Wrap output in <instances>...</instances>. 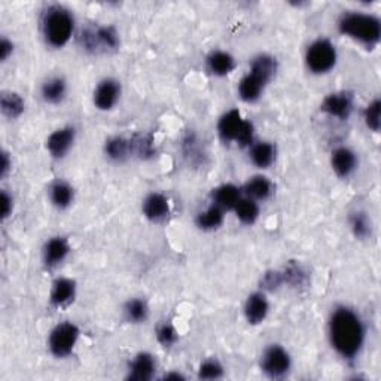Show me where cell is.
I'll list each match as a JSON object with an SVG mask.
<instances>
[{
	"mask_svg": "<svg viewBox=\"0 0 381 381\" xmlns=\"http://www.w3.org/2000/svg\"><path fill=\"white\" fill-rule=\"evenodd\" d=\"M331 346L344 359H355L365 342V325L349 307H337L329 319Z\"/></svg>",
	"mask_w": 381,
	"mask_h": 381,
	"instance_id": "1",
	"label": "cell"
},
{
	"mask_svg": "<svg viewBox=\"0 0 381 381\" xmlns=\"http://www.w3.org/2000/svg\"><path fill=\"white\" fill-rule=\"evenodd\" d=\"M75 32V17L69 9L52 5L42 17V34L45 42L52 48H63L68 45Z\"/></svg>",
	"mask_w": 381,
	"mask_h": 381,
	"instance_id": "2",
	"label": "cell"
},
{
	"mask_svg": "<svg viewBox=\"0 0 381 381\" xmlns=\"http://www.w3.org/2000/svg\"><path fill=\"white\" fill-rule=\"evenodd\" d=\"M338 29L342 34L367 46H375L380 42L381 23L377 17L364 12H344L338 21Z\"/></svg>",
	"mask_w": 381,
	"mask_h": 381,
	"instance_id": "3",
	"label": "cell"
},
{
	"mask_svg": "<svg viewBox=\"0 0 381 381\" xmlns=\"http://www.w3.org/2000/svg\"><path fill=\"white\" fill-rule=\"evenodd\" d=\"M79 41L82 48L90 54H101L115 51L119 46V34L110 25H96L83 29Z\"/></svg>",
	"mask_w": 381,
	"mask_h": 381,
	"instance_id": "4",
	"label": "cell"
},
{
	"mask_svg": "<svg viewBox=\"0 0 381 381\" xmlns=\"http://www.w3.org/2000/svg\"><path fill=\"white\" fill-rule=\"evenodd\" d=\"M337 63V50L328 39L314 41L305 51V64L316 75H325Z\"/></svg>",
	"mask_w": 381,
	"mask_h": 381,
	"instance_id": "5",
	"label": "cell"
},
{
	"mask_svg": "<svg viewBox=\"0 0 381 381\" xmlns=\"http://www.w3.org/2000/svg\"><path fill=\"white\" fill-rule=\"evenodd\" d=\"M79 328L72 322H63L55 327L48 338V347L51 355L57 359H64L70 356L75 350L79 340Z\"/></svg>",
	"mask_w": 381,
	"mask_h": 381,
	"instance_id": "6",
	"label": "cell"
},
{
	"mask_svg": "<svg viewBox=\"0 0 381 381\" xmlns=\"http://www.w3.org/2000/svg\"><path fill=\"white\" fill-rule=\"evenodd\" d=\"M292 359L286 349L278 344L267 347L261 356V369L269 378H282L291 371Z\"/></svg>",
	"mask_w": 381,
	"mask_h": 381,
	"instance_id": "7",
	"label": "cell"
},
{
	"mask_svg": "<svg viewBox=\"0 0 381 381\" xmlns=\"http://www.w3.org/2000/svg\"><path fill=\"white\" fill-rule=\"evenodd\" d=\"M320 110L329 116L346 121L353 112V96L347 91L332 92L322 101Z\"/></svg>",
	"mask_w": 381,
	"mask_h": 381,
	"instance_id": "8",
	"label": "cell"
},
{
	"mask_svg": "<svg viewBox=\"0 0 381 381\" xmlns=\"http://www.w3.org/2000/svg\"><path fill=\"white\" fill-rule=\"evenodd\" d=\"M75 138H76L75 128L61 127L59 130H55V132H52L50 137L46 138V151L51 154L52 158L61 160V158L66 156L72 150L73 143H75Z\"/></svg>",
	"mask_w": 381,
	"mask_h": 381,
	"instance_id": "9",
	"label": "cell"
},
{
	"mask_svg": "<svg viewBox=\"0 0 381 381\" xmlns=\"http://www.w3.org/2000/svg\"><path fill=\"white\" fill-rule=\"evenodd\" d=\"M121 97V85L119 82L107 78L101 81L97 88L94 90V96H92V101L94 106L99 110H110L114 109Z\"/></svg>",
	"mask_w": 381,
	"mask_h": 381,
	"instance_id": "10",
	"label": "cell"
},
{
	"mask_svg": "<svg viewBox=\"0 0 381 381\" xmlns=\"http://www.w3.org/2000/svg\"><path fill=\"white\" fill-rule=\"evenodd\" d=\"M156 362L151 353H138L134 359L130 362L127 378L132 381H150L155 375Z\"/></svg>",
	"mask_w": 381,
	"mask_h": 381,
	"instance_id": "11",
	"label": "cell"
},
{
	"mask_svg": "<svg viewBox=\"0 0 381 381\" xmlns=\"http://www.w3.org/2000/svg\"><path fill=\"white\" fill-rule=\"evenodd\" d=\"M70 254V245L68 238L52 237L43 246V264L46 268H55L60 265Z\"/></svg>",
	"mask_w": 381,
	"mask_h": 381,
	"instance_id": "12",
	"label": "cell"
},
{
	"mask_svg": "<svg viewBox=\"0 0 381 381\" xmlns=\"http://www.w3.org/2000/svg\"><path fill=\"white\" fill-rule=\"evenodd\" d=\"M143 215L152 222H163L170 215V203L165 195L160 192H152L143 200Z\"/></svg>",
	"mask_w": 381,
	"mask_h": 381,
	"instance_id": "13",
	"label": "cell"
},
{
	"mask_svg": "<svg viewBox=\"0 0 381 381\" xmlns=\"http://www.w3.org/2000/svg\"><path fill=\"white\" fill-rule=\"evenodd\" d=\"M269 311V304L264 292H254L245 302V318L250 325L262 323Z\"/></svg>",
	"mask_w": 381,
	"mask_h": 381,
	"instance_id": "14",
	"label": "cell"
},
{
	"mask_svg": "<svg viewBox=\"0 0 381 381\" xmlns=\"http://www.w3.org/2000/svg\"><path fill=\"white\" fill-rule=\"evenodd\" d=\"M243 123H245V118L241 116V112L238 109L228 110V112H225L219 119V124H218L219 137L225 143L236 142Z\"/></svg>",
	"mask_w": 381,
	"mask_h": 381,
	"instance_id": "15",
	"label": "cell"
},
{
	"mask_svg": "<svg viewBox=\"0 0 381 381\" xmlns=\"http://www.w3.org/2000/svg\"><path fill=\"white\" fill-rule=\"evenodd\" d=\"M76 296V283L72 278L61 277L52 283V289L50 294L51 305L61 309L68 307Z\"/></svg>",
	"mask_w": 381,
	"mask_h": 381,
	"instance_id": "16",
	"label": "cell"
},
{
	"mask_svg": "<svg viewBox=\"0 0 381 381\" xmlns=\"http://www.w3.org/2000/svg\"><path fill=\"white\" fill-rule=\"evenodd\" d=\"M356 155L346 146H340L332 151L331 155V165L332 170L336 172L340 178H349V176L356 170Z\"/></svg>",
	"mask_w": 381,
	"mask_h": 381,
	"instance_id": "17",
	"label": "cell"
},
{
	"mask_svg": "<svg viewBox=\"0 0 381 381\" xmlns=\"http://www.w3.org/2000/svg\"><path fill=\"white\" fill-rule=\"evenodd\" d=\"M278 69L277 60L273 57V55L269 54H259L250 63V75H254L255 78H258L265 85H268L269 82L273 81V78L276 76Z\"/></svg>",
	"mask_w": 381,
	"mask_h": 381,
	"instance_id": "18",
	"label": "cell"
},
{
	"mask_svg": "<svg viewBox=\"0 0 381 381\" xmlns=\"http://www.w3.org/2000/svg\"><path fill=\"white\" fill-rule=\"evenodd\" d=\"M207 70L215 76H227L236 69V60L227 51H213L206 59Z\"/></svg>",
	"mask_w": 381,
	"mask_h": 381,
	"instance_id": "19",
	"label": "cell"
},
{
	"mask_svg": "<svg viewBox=\"0 0 381 381\" xmlns=\"http://www.w3.org/2000/svg\"><path fill=\"white\" fill-rule=\"evenodd\" d=\"M240 200L241 189L232 183H224L213 189V204H216L222 210H234Z\"/></svg>",
	"mask_w": 381,
	"mask_h": 381,
	"instance_id": "20",
	"label": "cell"
},
{
	"mask_svg": "<svg viewBox=\"0 0 381 381\" xmlns=\"http://www.w3.org/2000/svg\"><path fill=\"white\" fill-rule=\"evenodd\" d=\"M68 94V83L61 76H52L42 83L41 96L50 105H59Z\"/></svg>",
	"mask_w": 381,
	"mask_h": 381,
	"instance_id": "21",
	"label": "cell"
},
{
	"mask_svg": "<svg viewBox=\"0 0 381 381\" xmlns=\"http://www.w3.org/2000/svg\"><path fill=\"white\" fill-rule=\"evenodd\" d=\"M273 191V183L269 182V179H267L265 176H254V178H250L243 187V192L246 197L255 201H264L269 198Z\"/></svg>",
	"mask_w": 381,
	"mask_h": 381,
	"instance_id": "22",
	"label": "cell"
},
{
	"mask_svg": "<svg viewBox=\"0 0 381 381\" xmlns=\"http://www.w3.org/2000/svg\"><path fill=\"white\" fill-rule=\"evenodd\" d=\"M265 87V83L247 73L238 83V96L241 100L246 101V103H255V101L261 99Z\"/></svg>",
	"mask_w": 381,
	"mask_h": 381,
	"instance_id": "23",
	"label": "cell"
},
{
	"mask_svg": "<svg viewBox=\"0 0 381 381\" xmlns=\"http://www.w3.org/2000/svg\"><path fill=\"white\" fill-rule=\"evenodd\" d=\"M105 154L109 160L121 163L125 161L127 158L132 156V145H130V138L125 137H110L105 143Z\"/></svg>",
	"mask_w": 381,
	"mask_h": 381,
	"instance_id": "24",
	"label": "cell"
},
{
	"mask_svg": "<svg viewBox=\"0 0 381 381\" xmlns=\"http://www.w3.org/2000/svg\"><path fill=\"white\" fill-rule=\"evenodd\" d=\"M224 212L225 210L218 207L216 204H213V206H210L209 209L198 213L197 218H195V225H197L201 231H215L224 224V218H225Z\"/></svg>",
	"mask_w": 381,
	"mask_h": 381,
	"instance_id": "25",
	"label": "cell"
},
{
	"mask_svg": "<svg viewBox=\"0 0 381 381\" xmlns=\"http://www.w3.org/2000/svg\"><path fill=\"white\" fill-rule=\"evenodd\" d=\"M276 146L269 142H258L250 150V160L259 169H268L276 161Z\"/></svg>",
	"mask_w": 381,
	"mask_h": 381,
	"instance_id": "26",
	"label": "cell"
},
{
	"mask_svg": "<svg viewBox=\"0 0 381 381\" xmlns=\"http://www.w3.org/2000/svg\"><path fill=\"white\" fill-rule=\"evenodd\" d=\"M0 109H2V114L6 118L17 119L24 114L25 101L20 94H17V92H3L2 97H0Z\"/></svg>",
	"mask_w": 381,
	"mask_h": 381,
	"instance_id": "27",
	"label": "cell"
},
{
	"mask_svg": "<svg viewBox=\"0 0 381 381\" xmlns=\"http://www.w3.org/2000/svg\"><path fill=\"white\" fill-rule=\"evenodd\" d=\"M73 197H75V192H73V188L68 182H55L50 189L51 203L60 210L68 209L73 203Z\"/></svg>",
	"mask_w": 381,
	"mask_h": 381,
	"instance_id": "28",
	"label": "cell"
},
{
	"mask_svg": "<svg viewBox=\"0 0 381 381\" xmlns=\"http://www.w3.org/2000/svg\"><path fill=\"white\" fill-rule=\"evenodd\" d=\"M234 213L237 219L245 225H254L255 222L259 218V206L258 201L247 198V197H241V200L237 203V206L234 207Z\"/></svg>",
	"mask_w": 381,
	"mask_h": 381,
	"instance_id": "29",
	"label": "cell"
},
{
	"mask_svg": "<svg viewBox=\"0 0 381 381\" xmlns=\"http://www.w3.org/2000/svg\"><path fill=\"white\" fill-rule=\"evenodd\" d=\"M124 313L128 322L132 323H142L147 319V314H150V309H147V304L145 300L141 298H134L130 300L125 307H124Z\"/></svg>",
	"mask_w": 381,
	"mask_h": 381,
	"instance_id": "30",
	"label": "cell"
},
{
	"mask_svg": "<svg viewBox=\"0 0 381 381\" xmlns=\"http://www.w3.org/2000/svg\"><path fill=\"white\" fill-rule=\"evenodd\" d=\"M130 145H132V155L141 158H150L155 154L154 141L151 136L147 134H137L130 138Z\"/></svg>",
	"mask_w": 381,
	"mask_h": 381,
	"instance_id": "31",
	"label": "cell"
},
{
	"mask_svg": "<svg viewBox=\"0 0 381 381\" xmlns=\"http://www.w3.org/2000/svg\"><path fill=\"white\" fill-rule=\"evenodd\" d=\"M283 277V285H289L294 287L304 286L307 283V273L304 271V268L300 264L291 262L287 264V267L282 271Z\"/></svg>",
	"mask_w": 381,
	"mask_h": 381,
	"instance_id": "32",
	"label": "cell"
},
{
	"mask_svg": "<svg viewBox=\"0 0 381 381\" xmlns=\"http://www.w3.org/2000/svg\"><path fill=\"white\" fill-rule=\"evenodd\" d=\"M350 227L353 234L358 238H367L371 236V220L364 212H356L350 216Z\"/></svg>",
	"mask_w": 381,
	"mask_h": 381,
	"instance_id": "33",
	"label": "cell"
},
{
	"mask_svg": "<svg viewBox=\"0 0 381 381\" xmlns=\"http://www.w3.org/2000/svg\"><path fill=\"white\" fill-rule=\"evenodd\" d=\"M364 119L367 127L371 130V132L378 133L380 127H381V101L378 99H375L374 101H371V103L367 106L365 114H364Z\"/></svg>",
	"mask_w": 381,
	"mask_h": 381,
	"instance_id": "34",
	"label": "cell"
},
{
	"mask_svg": "<svg viewBox=\"0 0 381 381\" xmlns=\"http://www.w3.org/2000/svg\"><path fill=\"white\" fill-rule=\"evenodd\" d=\"M224 377V367L216 359L204 360L198 368V378L200 380H218Z\"/></svg>",
	"mask_w": 381,
	"mask_h": 381,
	"instance_id": "35",
	"label": "cell"
},
{
	"mask_svg": "<svg viewBox=\"0 0 381 381\" xmlns=\"http://www.w3.org/2000/svg\"><path fill=\"white\" fill-rule=\"evenodd\" d=\"M156 340L164 347H172L179 340V333L170 323H163L156 329Z\"/></svg>",
	"mask_w": 381,
	"mask_h": 381,
	"instance_id": "36",
	"label": "cell"
},
{
	"mask_svg": "<svg viewBox=\"0 0 381 381\" xmlns=\"http://www.w3.org/2000/svg\"><path fill=\"white\" fill-rule=\"evenodd\" d=\"M254 136H255V127L254 124L250 123V121L245 119L243 125H241V130L240 133L237 136V145H240L241 147H246V146H250L254 143Z\"/></svg>",
	"mask_w": 381,
	"mask_h": 381,
	"instance_id": "37",
	"label": "cell"
},
{
	"mask_svg": "<svg viewBox=\"0 0 381 381\" xmlns=\"http://www.w3.org/2000/svg\"><path fill=\"white\" fill-rule=\"evenodd\" d=\"M261 285L265 291H276L283 285L282 271H268L264 274Z\"/></svg>",
	"mask_w": 381,
	"mask_h": 381,
	"instance_id": "38",
	"label": "cell"
},
{
	"mask_svg": "<svg viewBox=\"0 0 381 381\" xmlns=\"http://www.w3.org/2000/svg\"><path fill=\"white\" fill-rule=\"evenodd\" d=\"M0 203H2V219L6 220L9 216L12 215L14 200L5 189L2 191V195H0Z\"/></svg>",
	"mask_w": 381,
	"mask_h": 381,
	"instance_id": "39",
	"label": "cell"
},
{
	"mask_svg": "<svg viewBox=\"0 0 381 381\" xmlns=\"http://www.w3.org/2000/svg\"><path fill=\"white\" fill-rule=\"evenodd\" d=\"M12 52H14V43L6 38H2V41H0V60L6 61L9 57H11Z\"/></svg>",
	"mask_w": 381,
	"mask_h": 381,
	"instance_id": "40",
	"label": "cell"
},
{
	"mask_svg": "<svg viewBox=\"0 0 381 381\" xmlns=\"http://www.w3.org/2000/svg\"><path fill=\"white\" fill-rule=\"evenodd\" d=\"M11 167H12V160L9 158V154L3 151L2 155H0V178L5 179L8 173L11 172Z\"/></svg>",
	"mask_w": 381,
	"mask_h": 381,
	"instance_id": "41",
	"label": "cell"
},
{
	"mask_svg": "<svg viewBox=\"0 0 381 381\" xmlns=\"http://www.w3.org/2000/svg\"><path fill=\"white\" fill-rule=\"evenodd\" d=\"M185 377L179 373H170V374H165L164 375V380H183Z\"/></svg>",
	"mask_w": 381,
	"mask_h": 381,
	"instance_id": "42",
	"label": "cell"
}]
</instances>
